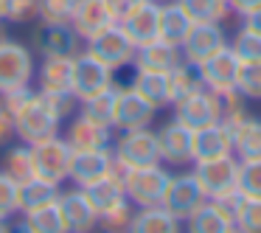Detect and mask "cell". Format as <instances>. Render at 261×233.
<instances>
[{
  "mask_svg": "<svg viewBox=\"0 0 261 233\" xmlns=\"http://www.w3.org/2000/svg\"><path fill=\"white\" fill-rule=\"evenodd\" d=\"M12 124H14V138H20L23 143H37L59 135L62 118L48 107V101L40 96V90H34V96L12 115Z\"/></svg>",
  "mask_w": 261,
  "mask_h": 233,
  "instance_id": "6da1fadb",
  "label": "cell"
},
{
  "mask_svg": "<svg viewBox=\"0 0 261 233\" xmlns=\"http://www.w3.org/2000/svg\"><path fill=\"white\" fill-rule=\"evenodd\" d=\"M169 183H171V171L163 169L160 163L141 166V169L126 171L124 194L135 208H152V205H163Z\"/></svg>",
  "mask_w": 261,
  "mask_h": 233,
  "instance_id": "7a4b0ae2",
  "label": "cell"
},
{
  "mask_svg": "<svg viewBox=\"0 0 261 233\" xmlns=\"http://www.w3.org/2000/svg\"><path fill=\"white\" fill-rule=\"evenodd\" d=\"M85 51L90 54V57H96L98 62H104L110 70H124V68H132V62H135V42L126 37V31L121 29L118 23L110 25V29H104L101 34H96L93 40L85 42Z\"/></svg>",
  "mask_w": 261,
  "mask_h": 233,
  "instance_id": "3957f363",
  "label": "cell"
},
{
  "mask_svg": "<svg viewBox=\"0 0 261 233\" xmlns=\"http://www.w3.org/2000/svg\"><path fill=\"white\" fill-rule=\"evenodd\" d=\"M37 62L34 51L17 40H3L0 42V93L14 90V87H29L34 82Z\"/></svg>",
  "mask_w": 261,
  "mask_h": 233,
  "instance_id": "277c9868",
  "label": "cell"
},
{
  "mask_svg": "<svg viewBox=\"0 0 261 233\" xmlns=\"http://www.w3.org/2000/svg\"><path fill=\"white\" fill-rule=\"evenodd\" d=\"M158 110L129 85L115 82V104H113V130L129 132V130H146L152 126Z\"/></svg>",
  "mask_w": 261,
  "mask_h": 233,
  "instance_id": "5b68a950",
  "label": "cell"
},
{
  "mask_svg": "<svg viewBox=\"0 0 261 233\" xmlns=\"http://www.w3.org/2000/svg\"><path fill=\"white\" fill-rule=\"evenodd\" d=\"M29 146H31V158H34V177L62 186L70 174V154H73L68 141L62 135H54L45 138V141L29 143Z\"/></svg>",
  "mask_w": 261,
  "mask_h": 233,
  "instance_id": "8992f818",
  "label": "cell"
},
{
  "mask_svg": "<svg viewBox=\"0 0 261 233\" xmlns=\"http://www.w3.org/2000/svg\"><path fill=\"white\" fill-rule=\"evenodd\" d=\"M113 154L121 166L126 169H141V166L160 163V149H158V132L146 130H129L121 132L113 141Z\"/></svg>",
  "mask_w": 261,
  "mask_h": 233,
  "instance_id": "52a82bcc",
  "label": "cell"
},
{
  "mask_svg": "<svg viewBox=\"0 0 261 233\" xmlns=\"http://www.w3.org/2000/svg\"><path fill=\"white\" fill-rule=\"evenodd\" d=\"M194 174H197L208 199H222L227 194L239 191V160L233 154L205 160V163H194Z\"/></svg>",
  "mask_w": 261,
  "mask_h": 233,
  "instance_id": "ba28073f",
  "label": "cell"
},
{
  "mask_svg": "<svg viewBox=\"0 0 261 233\" xmlns=\"http://www.w3.org/2000/svg\"><path fill=\"white\" fill-rule=\"evenodd\" d=\"M208 202L202 186H199L197 174L194 171H180V174H171V183L166 188L163 197V208L169 211L171 216H177L180 222H186L188 216L194 214L197 208Z\"/></svg>",
  "mask_w": 261,
  "mask_h": 233,
  "instance_id": "9c48e42d",
  "label": "cell"
},
{
  "mask_svg": "<svg viewBox=\"0 0 261 233\" xmlns=\"http://www.w3.org/2000/svg\"><path fill=\"white\" fill-rule=\"evenodd\" d=\"M115 85V70H110L104 62L90 57L87 51H79L73 59V96L82 101L110 90Z\"/></svg>",
  "mask_w": 261,
  "mask_h": 233,
  "instance_id": "30bf717a",
  "label": "cell"
},
{
  "mask_svg": "<svg viewBox=\"0 0 261 233\" xmlns=\"http://www.w3.org/2000/svg\"><path fill=\"white\" fill-rule=\"evenodd\" d=\"M222 48H227V37L219 23H194L188 37L182 40L180 51H182V62L199 68L214 54H219Z\"/></svg>",
  "mask_w": 261,
  "mask_h": 233,
  "instance_id": "8fae6325",
  "label": "cell"
},
{
  "mask_svg": "<svg viewBox=\"0 0 261 233\" xmlns=\"http://www.w3.org/2000/svg\"><path fill=\"white\" fill-rule=\"evenodd\" d=\"M174 107V118L180 121L182 126L188 130H202V126L211 124H219V107H216V93L202 87V90H194L188 93L186 98H180Z\"/></svg>",
  "mask_w": 261,
  "mask_h": 233,
  "instance_id": "7c38bea8",
  "label": "cell"
},
{
  "mask_svg": "<svg viewBox=\"0 0 261 233\" xmlns=\"http://www.w3.org/2000/svg\"><path fill=\"white\" fill-rule=\"evenodd\" d=\"M59 214L65 219L68 233H96L98 227V211L93 208V202L87 199L85 188H70V191H59L57 197Z\"/></svg>",
  "mask_w": 261,
  "mask_h": 233,
  "instance_id": "4fadbf2b",
  "label": "cell"
},
{
  "mask_svg": "<svg viewBox=\"0 0 261 233\" xmlns=\"http://www.w3.org/2000/svg\"><path fill=\"white\" fill-rule=\"evenodd\" d=\"M160 9H163L160 0H143L141 6H135L118 20V25L126 31V37L135 42V48L160 40Z\"/></svg>",
  "mask_w": 261,
  "mask_h": 233,
  "instance_id": "5bb4252c",
  "label": "cell"
},
{
  "mask_svg": "<svg viewBox=\"0 0 261 233\" xmlns=\"http://www.w3.org/2000/svg\"><path fill=\"white\" fill-rule=\"evenodd\" d=\"M31 48H37L40 57H76L82 48V37L73 31V25L40 23L31 34Z\"/></svg>",
  "mask_w": 261,
  "mask_h": 233,
  "instance_id": "9a60e30c",
  "label": "cell"
},
{
  "mask_svg": "<svg viewBox=\"0 0 261 233\" xmlns=\"http://www.w3.org/2000/svg\"><path fill=\"white\" fill-rule=\"evenodd\" d=\"M115 23H118V17H115L110 0H76L70 25L82 37V42L93 40L96 34H101L104 29H110Z\"/></svg>",
  "mask_w": 261,
  "mask_h": 233,
  "instance_id": "2e32d148",
  "label": "cell"
},
{
  "mask_svg": "<svg viewBox=\"0 0 261 233\" xmlns=\"http://www.w3.org/2000/svg\"><path fill=\"white\" fill-rule=\"evenodd\" d=\"M113 146H104V149H76L70 154V174L68 180L76 183L79 188H85L87 183L98 180V177L110 174L113 169Z\"/></svg>",
  "mask_w": 261,
  "mask_h": 233,
  "instance_id": "e0dca14e",
  "label": "cell"
},
{
  "mask_svg": "<svg viewBox=\"0 0 261 233\" xmlns=\"http://www.w3.org/2000/svg\"><path fill=\"white\" fill-rule=\"evenodd\" d=\"M191 138H194V132L188 130V126H182L177 118L166 121V124L158 130L160 163H169V166L194 163L191 160Z\"/></svg>",
  "mask_w": 261,
  "mask_h": 233,
  "instance_id": "ac0fdd59",
  "label": "cell"
},
{
  "mask_svg": "<svg viewBox=\"0 0 261 233\" xmlns=\"http://www.w3.org/2000/svg\"><path fill=\"white\" fill-rule=\"evenodd\" d=\"M239 68H242V62H239V57L230 51V45H227V48H222L219 54H214L208 62L199 65L197 73H199V79H202V85L208 87V90L219 93V90H233V87H236Z\"/></svg>",
  "mask_w": 261,
  "mask_h": 233,
  "instance_id": "d6986e66",
  "label": "cell"
},
{
  "mask_svg": "<svg viewBox=\"0 0 261 233\" xmlns=\"http://www.w3.org/2000/svg\"><path fill=\"white\" fill-rule=\"evenodd\" d=\"M227 154H233V138L225 124H211V126H202V130H194V138H191L194 163L227 158Z\"/></svg>",
  "mask_w": 261,
  "mask_h": 233,
  "instance_id": "ffe728a7",
  "label": "cell"
},
{
  "mask_svg": "<svg viewBox=\"0 0 261 233\" xmlns=\"http://www.w3.org/2000/svg\"><path fill=\"white\" fill-rule=\"evenodd\" d=\"M65 141L68 146L73 149H104V146H113V126H104V124H96V121L85 118L82 113H76L70 118L68 130H65Z\"/></svg>",
  "mask_w": 261,
  "mask_h": 233,
  "instance_id": "44dd1931",
  "label": "cell"
},
{
  "mask_svg": "<svg viewBox=\"0 0 261 233\" xmlns=\"http://www.w3.org/2000/svg\"><path fill=\"white\" fill-rule=\"evenodd\" d=\"M73 59L76 57H42L37 65V90H73Z\"/></svg>",
  "mask_w": 261,
  "mask_h": 233,
  "instance_id": "7402d4cb",
  "label": "cell"
},
{
  "mask_svg": "<svg viewBox=\"0 0 261 233\" xmlns=\"http://www.w3.org/2000/svg\"><path fill=\"white\" fill-rule=\"evenodd\" d=\"M182 62V51L177 45H169L163 40H154V42H146L135 51V62L132 68L138 70H160V73H169L171 68Z\"/></svg>",
  "mask_w": 261,
  "mask_h": 233,
  "instance_id": "603a6c76",
  "label": "cell"
},
{
  "mask_svg": "<svg viewBox=\"0 0 261 233\" xmlns=\"http://www.w3.org/2000/svg\"><path fill=\"white\" fill-rule=\"evenodd\" d=\"M126 233H182V222L177 216H171L163 205L135 208Z\"/></svg>",
  "mask_w": 261,
  "mask_h": 233,
  "instance_id": "cb8c5ba5",
  "label": "cell"
},
{
  "mask_svg": "<svg viewBox=\"0 0 261 233\" xmlns=\"http://www.w3.org/2000/svg\"><path fill=\"white\" fill-rule=\"evenodd\" d=\"M233 227H236L233 216L214 199H208L202 208H197L186 219V233H230Z\"/></svg>",
  "mask_w": 261,
  "mask_h": 233,
  "instance_id": "d4e9b609",
  "label": "cell"
},
{
  "mask_svg": "<svg viewBox=\"0 0 261 233\" xmlns=\"http://www.w3.org/2000/svg\"><path fill=\"white\" fill-rule=\"evenodd\" d=\"M129 87H135L154 110L171 107V93H169V73H160V70H138L132 73Z\"/></svg>",
  "mask_w": 261,
  "mask_h": 233,
  "instance_id": "484cf974",
  "label": "cell"
},
{
  "mask_svg": "<svg viewBox=\"0 0 261 233\" xmlns=\"http://www.w3.org/2000/svg\"><path fill=\"white\" fill-rule=\"evenodd\" d=\"M194 20L186 14V9L180 6V0H163V9H160V40L169 42V45H182V40L188 37Z\"/></svg>",
  "mask_w": 261,
  "mask_h": 233,
  "instance_id": "4316f807",
  "label": "cell"
},
{
  "mask_svg": "<svg viewBox=\"0 0 261 233\" xmlns=\"http://www.w3.org/2000/svg\"><path fill=\"white\" fill-rule=\"evenodd\" d=\"M233 138V152L239 160H253L261 158V121L253 115H244L236 126H230Z\"/></svg>",
  "mask_w": 261,
  "mask_h": 233,
  "instance_id": "83f0119b",
  "label": "cell"
},
{
  "mask_svg": "<svg viewBox=\"0 0 261 233\" xmlns=\"http://www.w3.org/2000/svg\"><path fill=\"white\" fill-rule=\"evenodd\" d=\"M59 183H51V180H42V177H31L25 183H17V205H20V214L25 211H34L40 205H48V202H57L59 197Z\"/></svg>",
  "mask_w": 261,
  "mask_h": 233,
  "instance_id": "f1b7e54d",
  "label": "cell"
},
{
  "mask_svg": "<svg viewBox=\"0 0 261 233\" xmlns=\"http://www.w3.org/2000/svg\"><path fill=\"white\" fill-rule=\"evenodd\" d=\"M17 227H23L25 233H68L57 202H48V205H40L34 211H25L23 222Z\"/></svg>",
  "mask_w": 261,
  "mask_h": 233,
  "instance_id": "f546056e",
  "label": "cell"
},
{
  "mask_svg": "<svg viewBox=\"0 0 261 233\" xmlns=\"http://www.w3.org/2000/svg\"><path fill=\"white\" fill-rule=\"evenodd\" d=\"M85 194H87V199L93 202V208H96L98 214H101V211H107L110 205L126 199L124 183H121V177H115L113 171H110V174H104V177H98V180H93V183H87Z\"/></svg>",
  "mask_w": 261,
  "mask_h": 233,
  "instance_id": "4dcf8cb0",
  "label": "cell"
},
{
  "mask_svg": "<svg viewBox=\"0 0 261 233\" xmlns=\"http://www.w3.org/2000/svg\"><path fill=\"white\" fill-rule=\"evenodd\" d=\"M180 6L194 23H225L233 14L227 0H180Z\"/></svg>",
  "mask_w": 261,
  "mask_h": 233,
  "instance_id": "1f68e13d",
  "label": "cell"
},
{
  "mask_svg": "<svg viewBox=\"0 0 261 233\" xmlns=\"http://www.w3.org/2000/svg\"><path fill=\"white\" fill-rule=\"evenodd\" d=\"M202 79H199L197 68L188 62H180L177 68L169 70V93H171V104H177L180 98H186L188 93L202 90Z\"/></svg>",
  "mask_w": 261,
  "mask_h": 233,
  "instance_id": "d6a6232c",
  "label": "cell"
},
{
  "mask_svg": "<svg viewBox=\"0 0 261 233\" xmlns=\"http://www.w3.org/2000/svg\"><path fill=\"white\" fill-rule=\"evenodd\" d=\"M3 171H6L14 183H25V180L34 177V158H31L29 143L12 146L6 154H3Z\"/></svg>",
  "mask_w": 261,
  "mask_h": 233,
  "instance_id": "836d02e7",
  "label": "cell"
},
{
  "mask_svg": "<svg viewBox=\"0 0 261 233\" xmlns=\"http://www.w3.org/2000/svg\"><path fill=\"white\" fill-rule=\"evenodd\" d=\"M216 107H219V124H225L230 130L247 115V98L236 87L233 90H219L216 93Z\"/></svg>",
  "mask_w": 261,
  "mask_h": 233,
  "instance_id": "e575fe53",
  "label": "cell"
},
{
  "mask_svg": "<svg viewBox=\"0 0 261 233\" xmlns=\"http://www.w3.org/2000/svg\"><path fill=\"white\" fill-rule=\"evenodd\" d=\"M132 214H135V205L129 199H121V202L110 205L107 211L98 214V227L96 230L101 233H126L129 230V222H132Z\"/></svg>",
  "mask_w": 261,
  "mask_h": 233,
  "instance_id": "d590c367",
  "label": "cell"
},
{
  "mask_svg": "<svg viewBox=\"0 0 261 233\" xmlns=\"http://www.w3.org/2000/svg\"><path fill=\"white\" fill-rule=\"evenodd\" d=\"M113 104H115V85L110 90L98 93V96L87 98V101L79 104V113L85 118L96 121V124H104V126H113Z\"/></svg>",
  "mask_w": 261,
  "mask_h": 233,
  "instance_id": "8d00e7d4",
  "label": "cell"
},
{
  "mask_svg": "<svg viewBox=\"0 0 261 233\" xmlns=\"http://www.w3.org/2000/svg\"><path fill=\"white\" fill-rule=\"evenodd\" d=\"M239 194L244 199H261V158L239 160Z\"/></svg>",
  "mask_w": 261,
  "mask_h": 233,
  "instance_id": "74e56055",
  "label": "cell"
},
{
  "mask_svg": "<svg viewBox=\"0 0 261 233\" xmlns=\"http://www.w3.org/2000/svg\"><path fill=\"white\" fill-rule=\"evenodd\" d=\"M227 45L239 57V62H261V34H255V31L242 25Z\"/></svg>",
  "mask_w": 261,
  "mask_h": 233,
  "instance_id": "f35d334b",
  "label": "cell"
},
{
  "mask_svg": "<svg viewBox=\"0 0 261 233\" xmlns=\"http://www.w3.org/2000/svg\"><path fill=\"white\" fill-rule=\"evenodd\" d=\"M40 20V0H6L3 3V23H37Z\"/></svg>",
  "mask_w": 261,
  "mask_h": 233,
  "instance_id": "ab89813d",
  "label": "cell"
},
{
  "mask_svg": "<svg viewBox=\"0 0 261 233\" xmlns=\"http://www.w3.org/2000/svg\"><path fill=\"white\" fill-rule=\"evenodd\" d=\"M76 0H40V20L37 23L51 25H70Z\"/></svg>",
  "mask_w": 261,
  "mask_h": 233,
  "instance_id": "60d3db41",
  "label": "cell"
},
{
  "mask_svg": "<svg viewBox=\"0 0 261 233\" xmlns=\"http://www.w3.org/2000/svg\"><path fill=\"white\" fill-rule=\"evenodd\" d=\"M40 96L48 101V107L59 115V118H73L79 113V98L73 96V90H40Z\"/></svg>",
  "mask_w": 261,
  "mask_h": 233,
  "instance_id": "b9f144b4",
  "label": "cell"
},
{
  "mask_svg": "<svg viewBox=\"0 0 261 233\" xmlns=\"http://www.w3.org/2000/svg\"><path fill=\"white\" fill-rule=\"evenodd\" d=\"M236 90L244 98H261V62H242Z\"/></svg>",
  "mask_w": 261,
  "mask_h": 233,
  "instance_id": "7bdbcfd3",
  "label": "cell"
},
{
  "mask_svg": "<svg viewBox=\"0 0 261 233\" xmlns=\"http://www.w3.org/2000/svg\"><path fill=\"white\" fill-rule=\"evenodd\" d=\"M233 225L242 233H261V199H244Z\"/></svg>",
  "mask_w": 261,
  "mask_h": 233,
  "instance_id": "ee69618b",
  "label": "cell"
},
{
  "mask_svg": "<svg viewBox=\"0 0 261 233\" xmlns=\"http://www.w3.org/2000/svg\"><path fill=\"white\" fill-rule=\"evenodd\" d=\"M14 214H20L17 205V183L0 169V219H12Z\"/></svg>",
  "mask_w": 261,
  "mask_h": 233,
  "instance_id": "f6af8a7d",
  "label": "cell"
},
{
  "mask_svg": "<svg viewBox=\"0 0 261 233\" xmlns=\"http://www.w3.org/2000/svg\"><path fill=\"white\" fill-rule=\"evenodd\" d=\"M31 96H34V87H31V85H29V87H14V90L0 93V107L6 110L9 115H14Z\"/></svg>",
  "mask_w": 261,
  "mask_h": 233,
  "instance_id": "bcb514c9",
  "label": "cell"
},
{
  "mask_svg": "<svg viewBox=\"0 0 261 233\" xmlns=\"http://www.w3.org/2000/svg\"><path fill=\"white\" fill-rule=\"evenodd\" d=\"M227 3H230V12L239 17H247V14L261 9V0H227Z\"/></svg>",
  "mask_w": 261,
  "mask_h": 233,
  "instance_id": "7dc6e473",
  "label": "cell"
},
{
  "mask_svg": "<svg viewBox=\"0 0 261 233\" xmlns=\"http://www.w3.org/2000/svg\"><path fill=\"white\" fill-rule=\"evenodd\" d=\"M14 138V124H12V115L6 113V110L0 107V146L3 143H9Z\"/></svg>",
  "mask_w": 261,
  "mask_h": 233,
  "instance_id": "c3c4849f",
  "label": "cell"
},
{
  "mask_svg": "<svg viewBox=\"0 0 261 233\" xmlns=\"http://www.w3.org/2000/svg\"><path fill=\"white\" fill-rule=\"evenodd\" d=\"M143 0H110V6H113V12H115V17H124L126 12H132L135 6H141Z\"/></svg>",
  "mask_w": 261,
  "mask_h": 233,
  "instance_id": "681fc988",
  "label": "cell"
},
{
  "mask_svg": "<svg viewBox=\"0 0 261 233\" xmlns=\"http://www.w3.org/2000/svg\"><path fill=\"white\" fill-rule=\"evenodd\" d=\"M244 29H250V31H255V34H261V9L244 17Z\"/></svg>",
  "mask_w": 261,
  "mask_h": 233,
  "instance_id": "f907efd6",
  "label": "cell"
},
{
  "mask_svg": "<svg viewBox=\"0 0 261 233\" xmlns=\"http://www.w3.org/2000/svg\"><path fill=\"white\" fill-rule=\"evenodd\" d=\"M0 233H14V227L9 225V219H0Z\"/></svg>",
  "mask_w": 261,
  "mask_h": 233,
  "instance_id": "816d5d0a",
  "label": "cell"
},
{
  "mask_svg": "<svg viewBox=\"0 0 261 233\" xmlns=\"http://www.w3.org/2000/svg\"><path fill=\"white\" fill-rule=\"evenodd\" d=\"M3 40H6V25L0 23V42H3Z\"/></svg>",
  "mask_w": 261,
  "mask_h": 233,
  "instance_id": "f5cc1de1",
  "label": "cell"
},
{
  "mask_svg": "<svg viewBox=\"0 0 261 233\" xmlns=\"http://www.w3.org/2000/svg\"><path fill=\"white\" fill-rule=\"evenodd\" d=\"M3 3H6V0H0V23H3Z\"/></svg>",
  "mask_w": 261,
  "mask_h": 233,
  "instance_id": "db71d44e",
  "label": "cell"
},
{
  "mask_svg": "<svg viewBox=\"0 0 261 233\" xmlns=\"http://www.w3.org/2000/svg\"><path fill=\"white\" fill-rule=\"evenodd\" d=\"M14 233H25V230H23V227H14Z\"/></svg>",
  "mask_w": 261,
  "mask_h": 233,
  "instance_id": "11a10c76",
  "label": "cell"
},
{
  "mask_svg": "<svg viewBox=\"0 0 261 233\" xmlns=\"http://www.w3.org/2000/svg\"><path fill=\"white\" fill-rule=\"evenodd\" d=\"M230 233H242V230H236V227H233V230H230Z\"/></svg>",
  "mask_w": 261,
  "mask_h": 233,
  "instance_id": "9f6ffc18",
  "label": "cell"
},
{
  "mask_svg": "<svg viewBox=\"0 0 261 233\" xmlns=\"http://www.w3.org/2000/svg\"><path fill=\"white\" fill-rule=\"evenodd\" d=\"M160 3H163V0H160Z\"/></svg>",
  "mask_w": 261,
  "mask_h": 233,
  "instance_id": "6f0895ef",
  "label": "cell"
}]
</instances>
